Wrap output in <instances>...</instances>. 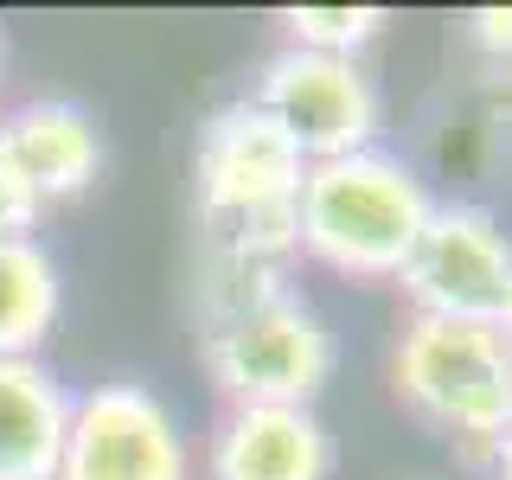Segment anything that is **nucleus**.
<instances>
[{"label":"nucleus","mask_w":512,"mask_h":480,"mask_svg":"<svg viewBox=\"0 0 512 480\" xmlns=\"http://www.w3.org/2000/svg\"><path fill=\"white\" fill-rule=\"evenodd\" d=\"M493 480H512V429L493 442Z\"/></svg>","instance_id":"obj_15"},{"label":"nucleus","mask_w":512,"mask_h":480,"mask_svg":"<svg viewBox=\"0 0 512 480\" xmlns=\"http://www.w3.org/2000/svg\"><path fill=\"white\" fill-rule=\"evenodd\" d=\"M0 58H7V52H0Z\"/></svg>","instance_id":"obj_18"},{"label":"nucleus","mask_w":512,"mask_h":480,"mask_svg":"<svg viewBox=\"0 0 512 480\" xmlns=\"http://www.w3.org/2000/svg\"><path fill=\"white\" fill-rule=\"evenodd\" d=\"M212 480H327L333 436L301 404H244L212 429Z\"/></svg>","instance_id":"obj_8"},{"label":"nucleus","mask_w":512,"mask_h":480,"mask_svg":"<svg viewBox=\"0 0 512 480\" xmlns=\"http://www.w3.org/2000/svg\"><path fill=\"white\" fill-rule=\"evenodd\" d=\"M468 39L493 64H512V7H474L468 13Z\"/></svg>","instance_id":"obj_14"},{"label":"nucleus","mask_w":512,"mask_h":480,"mask_svg":"<svg viewBox=\"0 0 512 480\" xmlns=\"http://www.w3.org/2000/svg\"><path fill=\"white\" fill-rule=\"evenodd\" d=\"M500 96L512 103V64H500Z\"/></svg>","instance_id":"obj_16"},{"label":"nucleus","mask_w":512,"mask_h":480,"mask_svg":"<svg viewBox=\"0 0 512 480\" xmlns=\"http://www.w3.org/2000/svg\"><path fill=\"white\" fill-rule=\"evenodd\" d=\"M404 288L416 314L436 320H500L506 288H512V237L487 205L448 199L429 212L423 237H416Z\"/></svg>","instance_id":"obj_7"},{"label":"nucleus","mask_w":512,"mask_h":480,"mask_svg":"<svg viewBox=\"0 0 512 480\" xmlns=\"http://www.w3.org/2000/svg\"><path fill=\"white\" fill-rule=\"evenodd\" d=\"M308 160L276 128L269 109L250 96L224 103L205 116L199 148H192V199H199V224H237L263 212H295Z\"/></svg>","instance_id":"obj_4"},{"label":"nucleus","mask_w":512,"mask_h":480,"mask_svg":"<svg viewBox=\"0 0 512 480\" xmlns=\"http://www.w3.org/2000/svg\"><path fill=\"white\" fill-rule=\"evenodd\" d=\"M192 455L173 416L148 384H96L71 397L58 474L52 480H186Z\"/></svg>","instance_id":"obj_6"},{"label":"nucleus","mask_w":512,"mask_h":480,"mask_svg":"<svg viewBox=\"0 0 512 480\" xmlns=\"http://www.w3.org/2000/svg\"><path fill=\"white\" fill-rule=\"evenodd\" d=\"M64 301L58 263L39 237H0V359H32Z\"/></svg>","instance_id":"obj_11"},{"label":"nucleus","mask_w":512,"mask_h":480,"mask_svg":"<svg viewBox=\"0 0 512 480\" xmlns=\"http://www.w3.org/2000/svg\"><path fill=\"white\" fill-rule=\"evenodd\" d=\"M0 154L26 173V186L52 199H77L103 173V128L71 96H32L13 116H0Z\"/></svg>","instance_id":"obj_9"},{"label":"nucleus","mask_w":512,"mask_h":480,"mask_svg":"<svg viewBox=\"0 0 512 480\" xmlns=\"http://www.w3.org/2000/svg\"><path fill=\"white\" fill-rule=\"evenodd\" d=\"M295 52H327V58H359L365 45L391 26L384 7H288L282 13Z\"/></svg>","instance_id":"obj_12"},{"label":"nucleus","mask_w":512,"mask_h":480,"mask_svg":"<svg viewBox=\"0 0 512 480\" xmlns=\"http://www.w3.org/2000/svg\"><path fill=\"white\" fill-rule=\"evenodd\" d=\"M500 327L512 333V288H506V308H500Z\"/></svg>","instance_id":"obj_17"},{"label":"nucleus","mask_w":512,"mask_h":480,"mask_svg":"<svg viewBox=\"0 0 512 480\" xmlns=\"http://www.w3.org/2000/svg\"><path fill=\"white\" fill-rule=\"evenodd\" d=\"M199 359L212 372V384L231 397V410H244V404L314 410V397L333 378V333L301 295H288L256 314L224 320V327H205Z\"/></svg>","instance_id":"obj_3"},{"label":"nucleus","mask_w":512,"mask_h":480,"mask_svg":"<svg viewBox=\"0 0 512 480\" xmlns=\"http://www.w3.org/2000/svg\"><path fill=\"white\" fill-rule=\"evenodd\" d=\"M256 109H269L276 128L301 148V160H340L359 148H378L384 96L359 58H327V52H295L282 45L256 77Z\"/></svg>","instance_id":"obj_5"},{"label":"nucleus","mask_w":512,"mask_h":480,"mask_svg":"<svg viewBox=\"0 0 512 480\" xmlns=\"http://www.w3.org/2000/svg\"><path fill=\"white\" fill-rule=\"evenodd\" d=\"M397 397L493 461V442L512 429V333L500 320H436L416 314L391 352Z\"/></svg>","instance_id":"obj_2"},{"label":"nucleus","mask_w":512,"mask_h":480,"mask_svg":"<svg viewBox=\"0 0 512 480\" xmlns=\"http://www.w3.org/2000/svg\"><path fill=\"white\" fill-rule=\"evenodd\" d=\"M429 212H436V199H429L423 173L410 160L384 148H359L308 167L295 199V231L314 263L359 282H384V276H404Z\"/></svg>","instance_id":"obj_1"},{"label":"nucleus","mask_w":512,"mask_h":480,"mask_svg":"<svg viewBox=\"0 0 512 480\" xmlns=\"http://www.w3.org/2000/svg\"><path fill=\"white\" fill-rule=\"evenodd\" d=\"M71 391L39 359H0V480H52Z\"/></svg>","instance_id":"obj_10"},{"label":"nucleus","mask_w":512,"mask_h":480,"mask_svg":"<svg viewBox=\"0 0 512 480\" xmlns=\"http://www.w3.org/2000/svg\"><path fill=\"white\" fill-rule=\"evenodd\" d=\"M45 218V199L26 186V173L0 154V237H32Z\"/></svg>","instance_id":"obj_13"}]
</instances>
